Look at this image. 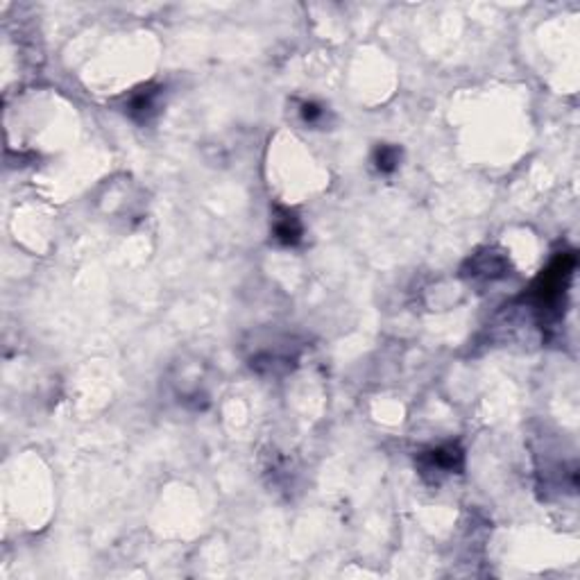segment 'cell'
<instances>
[{
	"label": "cell",
	"mask_w": 580,
	"mask_h": 580,
	"mask_svg": "<svg viewBox=\"0 0 580 580\" xmlns=\"http://www.w3.org/2000/svg\"><path fill=\"white\" fill-rule=\"evenodd\" d=\"M397 164H399V152H397V147L383 145L377 152V166H379V170H383V173L394 170Z\"/></svg>",
	"instance_id": "277c9868"
},
{
	"label": "cell",
	"mask_w": 580,
	"mask_h": 580,
	"mask_svg": "<svg viewBox=\"0 0 580 580\" xmlns=\"http://www.w3.org/2000/svg\"><path fill=\"white\" fill-rule=\"evenodd\" d=\"M322 116V109H318L315 104H304V118L306 121H315V118Z\"/></svg>",
	"instance_id": "5b68a950"
},
{
	"label": "cell",
	"mask_w": 580,
	"mask_h": 580,
	"mask_svg": "<svg viewBox=\"0 0 580 580\" xmlns=\"http://www.w3.org/2000/svg\"><path fill=\"white\" fill-rule=\"evenodd\" d=\"M431 463L437 469L454 471L463 465V454H460L456 447H442V449H435L431 454Z\"/></svg>",
	"instance_id": "3957f363"
},
{
	"label": "cell",
	"mask_w": 580,
	"mask_h": 580,
	"mask_svg": "<svg viewBox=\"0 0 580 580\" xmlns=\"http://www.w3.org/2000/svg\"><path fill=\"white\" fill-rule=\"evenodd\" d=\"M274 236L277 241H282L284 245H295L302 236V227H299V220L293 213L284 211V216H279L274 220Z\"/></svg>",
	"instance_id": "7a4b0ae2"
},
{
	"label": "cell",
	"mask_w": 580,
	"mask_h": 580,
	"mask_svg": "<svg viewBox=\"0 0 580 580\" xmlns=\"http://www.w3.org/2000/svg\"><path fill=\"white\" fill-rule=\"evenodd\" d=\"M576 259L572 254H562L551 263V267L546 272H542V277L537 279L533 286V295L537 299V304L542 308L544 306H553L560 302V297L564 295V288L569 284L574 272Z\"/></svg>",
	"instance_id": "6da1fadb"
}]
</instances>
